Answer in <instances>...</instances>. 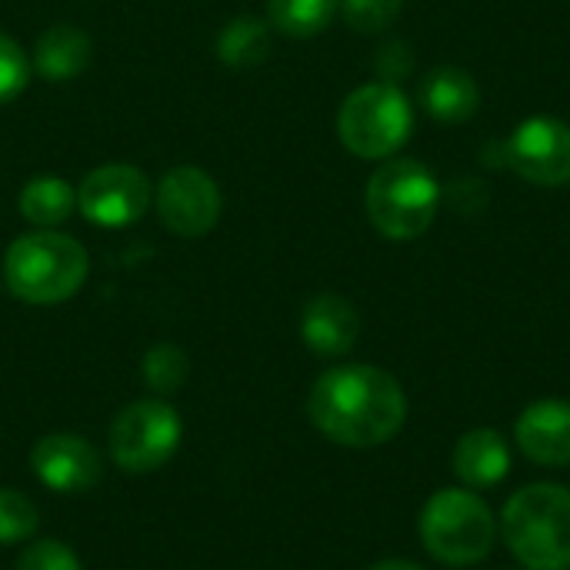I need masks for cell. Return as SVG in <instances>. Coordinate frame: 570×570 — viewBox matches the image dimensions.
<instances>
[{"instance_id":"obj_1","label":"cell","mask_w":570,"mask_h":570,"mask_svg":"<svg viewBox=\"0 0 570 570\" xmlns=\"http://www.w3.org/2000/svg\"><path fill=\"white\" fill-rule=\"evenodd\" d=\"M307 417L327 441L367 451L401 434L407 394L394 374L374 364H341L314 381Z\"/></svg>"},{"instance_id":"obj_2","label":"cell","mask_w":570,"mask_h":570,"mask_svg":"<svg viewBox=\"0 0 570 570\" xmlns=\"http://www.w3.org/2000/svg\"><path fill=\"white\" fill-rule=\"evenodd\" d=\"M501 538L524 570H570V488L538 481L501 511Z\"/></svg>"},{"instance_id":"obj_3","label":"cell","mask_w":570,"mask_h":570,"mask_svg":"<svg viewBox=\"0 0 570 570\" xmlns=\"http://www.w3.org/2000/svg\"><path fill=\"white\" fill-rule=\"evenodd\" d=\"M90 261L80 240L60 230H33L17 237L3 257V284L7 291L37 307L70 301L87 281Z\"/></svg>"},{"instance_id":"obj_4","label":"cell","mask_w":570,"mask_h":570,"mask_svg":"<svg viewBox=\"0 0 570 570\" xmlns=\"http://www.w3.org/2000/svg\"><path fill=\"white\" fill-rule=\"evenodd\" d=\"M417 531L424 551L448 568L481 564L494 551V541L501 534L494 511L471 488H444L431 494L421 511Z\"/></svg>"},{"instance_id":"obj_5","label":"cell","mask_w":570,"mask_h":570,"mask_svg":"<svg viewBox=\"0 0 570 570\" xmlns=\"http://www.w3.org/2000/svg\"><path fill=\"white\" fill-rule=\"evenodd\" d=\"M367 217L387 240H417L438 217L441 187L421 160H387L367 180Z\"/></svg>"},{"instance_id":"obj_6","label":"cell","mask_w":570,"mask_h":570,"mask_svg":"<svg viewBox=\"0 0 570 570\" xmlns=\"http://www.w3.org/2000/svg\"><path fill=\"white\" fill-rule=\"evenodd\" d=\"M414 127V110L394 83H364L337 110V137L361 160H384L397 154Z\"/></svg>"},{"instance_id":"obj_7","label":"cell","mask_w":570,"mask_h":570,"mask_svg":"<svg viewBox=\"0 0 570 570\" xmlns=\"http://www.w3.org/2000/svg\"><path fill=\"white\" fill-rule=\"evenodd\" d=\"M184 421L164 397H144L127 404L107 434L114 464L124 474H154L180 448Z\"/></svg>"},{"instance_id":"obj_8","label":"cell","mask_w":570,"mask_h":570,"mask_svg":"<svg viewBox=\"0 0 570 570\" xmlns=\"http://www.w3.org/2000/svg\"><path fill=\"white\" fill-rule=\"evenodd\" d=\"M154 200V184L140 167L104 164L80 180L77 207L97 227H130Z\"/></svg>"},{"instance_id":"obj_9","label":"cell","mask_w":570,"mask_h":570,"mask_svg":"<svg viewBox=\"0 0 570 570\" xmlns=\"http://www.w3.org/2000/svg\"><path fill=\"white\" fill-rule=\"evenodd\" d=\"M224 197L217 180L200 167H174L157 187V217L177 237H204L217 227Z\"/></svg>"},{"instance_id":"obj_10","label":"cell","mask_w":570,"mask_h":570,"mask_svg":"<svg viewBox=\"0 0 570 570\" xmlns=\"http://www.w3.org/2000/svg\"><path fill=\"white\" fill-rule=\"evenodd\" d=\"M508 164L528 184L564 187L570 184V127L558 117H531L508 140Z\"/></svg>"},{"instance_id":"obj_11","label":"cell","mask_w":570,"mask_h":570,"mask_svg":"<svg viewBox=\"0 0 570 570\" xmlns=\"http://www.w3.org/2000/svg\"><path fill=\"white\" fill-rule=\"evenodd\" d=\"M37 481L57 494H83L100 484L104 461L97 448L80 434H47L30 451Z\"/></svg>"},{"instance_id":"obj_12","label":"cell","mask_w":570,"mask_h":570,"mask_svg":"<svg viewBox=\"0 0 570 570\" xmlns=\"http://www.w3.org/2000/svg\"><path fill=\"white\" fill-rule=\"evenodd\" d=\"M514 441L521 454L541 468L570 464V401H534L514 424Z\"/></svg>"},{"instance_id":"obj_13","label":"cell","mask_w":570,"mask_h":570,"mask_svg":"<svg viewBox=\"0 0 570 570\" xmlns=\"http://www.w3.org/2000/svg\"><path fill=\"white\" fill-rule=\"evenodd\" d=\"M361 334L354 304L341 294H317L301 314V337L321 357H344Z\"/></svg>"},{"instance_id":"obj_14","label":"cell","mask_w":570,"mask_h":570,"mask_svg":"<svg viewBox=\"0 0 570 570\" xmlns=\"http://www.w3.org/2000/svg\"><path fill=\"white\" fill-rule=\"evenodd\" d=\"M454 474L471 491L498 488L511 474V448L501 431L474 428L454 448Z\"/></svg>"},{"instance_id":"obj_15","label":"cell","mask_w":570,"mask_h":570,"mask_svg":"<svg viewBox=\"0 0 570 570\" xmlns=\"http://www.w3.org/2000/svg\"><path fill=\"white\" fill-rule=\"evenodd\" d=\"M421 100L428 114L441 124H461L471 120L481 107V90L478 80L461 70V67H438L428 73L421 87Z\"/></svg>"},{"instance_id":"obj_16","label":"cell","mask_w":570,"mask_h":570,"mask_svg":"<svg viewBox=\"0 0 570 570\" xmlns=\"http://www.w3.org/2000/svg\"><path fill=\"white\" fill-rule=\"evenodd\" d=\"M90 37L73 27V23H57L47 27L33 47V67L43 80L63 83L73 80L87 63H90Z\"/></svg>"},{"instance_id":"obj_17","label":"cell","mask_w":570,"mask_h":570,"mask_svg":"<svg viewBox=\"0 0 570 570\" xmlns=\"http://www.w3.org/2000/svg\"><path fill=\"white\" fill-rule=\"evenodd\" d=\"M20 214L23 220L37 224L40 230H53L63 224L77 207V190L63 177H33L20 190Z\"/></svg>"},{"instance_id":"obj_18","label":"cell","mask_w":570,"mask_h":570,"mask_svg":"<svg viewBox=\"0 0 570 570\" xmlns=\"http://www.w3.org/2000/svg\"><path fill=\"white\" fill-rule=\"evenodd\" d=\"M271 53V27L257 17H234L217 37V57L227 67H257Z\"/></svg>"},{"instance_id":"obj_19","label":"cell","mask_w":570,"mask_h":570,"mask_svg":"<svg viewBox=\"0 0 570 570\" xmlns=\"http://www.w3.org/2000/svg\"><path fill=\"white\" fill-rule=\"evenodd\" d=\"M341 0H267V20L287 37H314L331 27Z\"/></svg>"},{"instance_id":"obj_20","label":"cell","mask_w":570,"mask_h":570,"mask_svg":"<svg viewBox=\"0 0 570 570\" xmlns=\"http://www.w3.org/2000/svg\"><path fill=\"white\" fill-rule=\"evenodd\" d=\"M190 374V361L177 344H154L144 354V384L157 394V397H170L184 387Z\"/></svg>"},{"instance_id":"obj_21","label":"cell","mask_w":570,"mask_h":570,"mask_svg":"<svg viewBox=\"0 0 570 570\" xmlns=\"http://www.w3.org/2000/svg\"><path fill=\"white\" fill-rule=\"evenodd\" d=\"M40 518L27 494L17 488H0V544H23L33 538Z\"/></svg>"},{"instance_id":"obj_22","label":"cell","mask_w":570,"mask_h":570,"mask_svg":"<svg viewBox=\"0 0 570 570\" xmlns=\"http://www.w3.org/2000/svg\"><path fill=\"white\" fill-rule=\"evenodd\" d=\"M30 83V60L23 53V47L0 33V104H10L13 97H20Z\"/></svg>"},{"instance_id":"obj_23","label":"cell","mask_w":570,"mask_h":570,"mask_svg":"<svg viewBox=\"0 0 570 570\" xmlns=\"http://www.w3.org/2000/svg\"><path fill=\"white\" fill-rule=\"evenodd\" d=\"M344 20L361 33H377L391 27L401 13V0H341Z\"/></svg>"},{"instance_id":"obj_24","label":"cell","mask_w":570,"mask_h":570,"mask_svg":"<svg viewBox=\"0 0 570 570\" xmlns=\"http://www.w3.org/2000/svg\"><path fill=\"white\" fill-rule=\"evenodd\" d=\"M17 570H83V564L63 541H37L17 558Z\"/></svg>"},{"instance_id":"obj_25","label":"cell","mask_w":570,"mask_h":570,"mask_svg":"<svg viewBox=\"0 0 570 570\" xmlns=\"http://www.w3.org/2000/svg\"><path fill=\"white\" fill-rule=\"evenodd\" d=\"M371 570H424V568H421V564H414V561H404V558H391V561L374 564Z\"/></svg>"}]
</instances>
